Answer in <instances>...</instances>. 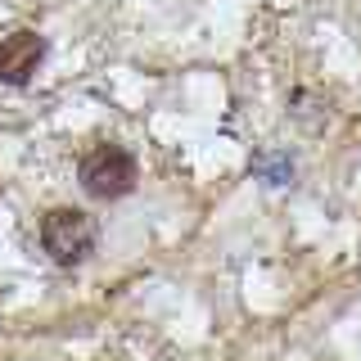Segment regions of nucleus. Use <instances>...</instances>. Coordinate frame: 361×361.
I'll return each instance as SVG.
<instances>
[{
	"mask_svg": "<svg viewBox=\"0 0 361 361\" xmlns=\"http://www.w3.org/2000/svg\"><path fill=\"white\" fill-rule=\"evenodd\" d=\"M95 217L82 208H50L41 217V248L54 257L59 267H77L95 253Z\"/></svg>",
	"mask_w": 361,
	"mask_h": 361,
	"instance_id": "1",
	"label": "nucleus"
},
{
	"mask_svg": "<svg viewBox=\"0 0 361 361\" xmlns=\"http://www.w3.org/2000/svg\"><path fill=\"white\" fill-rule=\"evenodd\" d=\"M41 63H45V37L27 27L0 37V82L5 86H27Z\"/></svg>",
	"mask_w": 361,
	"mask_h": 361,
	"instance_id": "3",
	"label": "nucleus"
},
{
	"mask_svg": "<svg viewBox=\"0 0 361 361\" xmlns=\"http://www.w3.org/2000/svg\"><path fill=\"white\" fill-rule=\"evenodd\" d=\"M82 190L90 199H122L135 190V158L122 145H99L82 158Z\"/></svg>",
	"mask_w": 361,
	"mask_h": 361,
	"instance_id": "2",
	"label": "nucleus"
}]
</instances>
